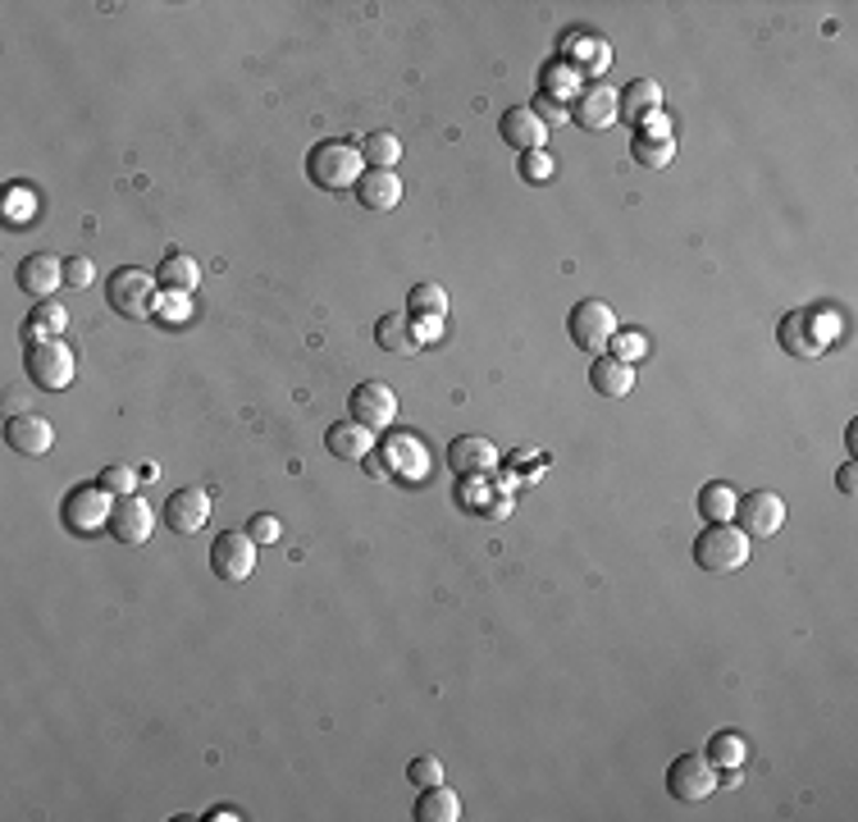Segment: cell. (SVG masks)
<instances>
[{
	"mask_svg": "<svg viewBox=\"0 0 858 822\" xmlns=\"http://www.w3.org/2000/svg\"><path fill=\"white\" fill-rule=\"evenodd\" d=\"M365 174V161L352 142H320L311 146V156H307V178L316 183V188L324 193H348L356 188V178Z\"/></svg>",
	"mask_w": 858,
	"mask_h": 822,
	"instance_id": "cell-1",
	"label": "cell"
},
{
	"mask_svg": "<svg viewBox=\"0 0 858 822\" xmlns=\"http://www.w3.org/2000/svg\"><path fill=\"white\" fill-rule=\"evenodd\" d=\"M694 563L703 572H735L750 563V535L731 521H713V526H703L699 540H694Z\"/></svg>",
	"mask_w": 858,
	"mask_h": 822,
	"instance_id": "cell-2",
	"label": "cell"
},
{
	"mask_svg": "<svg viewBox=\"0 0 858 822\" xmlns=\"http://www.w3.org/2000/svg\"><path fill=\"white\" fill-rule=\"evenodd\" d=\"M23 370H28V380L37 389L60 393V389L73 384V370H79V361H73V348L64 339H46V343H28L23 348Z\"/></svg>",
	"mask_w": 858,
	"mask_h": 822,
	"instance_id": "cell-3",
	"label": "cell"
},
{
	"mask_svg": "<svg viewBox=\"0 0 858 822\" xmlns=\"http://www.w3.org/2000/svg\"><path fill=\"white\" fill-rule=\"evenodd\" d=\"M105 302L124 320H146L156 311V279L146 270H137V266H124V270H115L105 279Z\"/></svg>",
	"mask_w": 858,
	"mask_h": 822,
	"instance_id": "cell-4",
	"label": "cell"
},
{
	"mask_svg": "<svg viewBox=\"0 0 858 822\" xmlns=\"http://www.w3.org/2000/svg\"><path fill=\"white\" fill-rule=\"evenodd\" d=\"M110 494L101 490V484L92 480V484H73V490L64 494V503H60V516H64V526L73 531V535H96L101 526H110Z\"/></svg>",
	"mask_w": 858,
	"mask_h": 822,
	"instance_id": "cell-5",
	"label": "cell"
},
{
	"mask_svg": "<svg viewBox=\"0 0 858 822\" xmlns=\"http://www.w3.org/2000/svg\"><path fill=\"white\" fill-rule=\"evenodd\" d=\"M666 791H671V800H681V804L707 800L717 791V763L707 754H681L676 763L666 768Z\"/></svg>",
	"mask_w": 858,
	"mask_h": 822,
	"instance_id": "cell-6",
	"label": "cell"
},
{
	"mask_svg": "<svg viewBox=\"0 0 858 822\" xmlns=\"http://www.w3.org/2000/svg\"><path fill=\"white\" fill-rule=\"evenodd\" d=\"M567 329H571V343L580 352H608L612 333H617V316L608 302H599V297H585V302H576Z\"/></svg>",
	"mask_w": 858,
	"mask_h": 822,
	"instance_id": "cell-7",
	"label": "cell"
},
{
	"mask_svg": "<svg viewBox=\"0 0 858 822\" xmlns=\"http://www.w3.org/2000/svg\"><path fill=\"white\" fill-rule=\"evenodd\" d=\"M210 572L219 580H229V585L247 580L256 572V540L247 531H224V535H215V544H210Z\"/></svg>",
	"mask_w": 858,
	"mask_h": 822,
	"instance_id": "cell-8",
	"label": "cell"
},
{
	"mask_svg": "<svg viewBox=\"0 0 858 822\" xmlns=\"http://www.w3.org/2000/svg\"><path fill=\"white\" fill-rule=\"evenodd\" d=\"M731 521H740V531L750 540H772L781 531V521H786V503H781L772 490H754V494L735 499V516Z\"/></svg>",
	"mask_w": 858,
	"mask_h": 822,
	"instance_id": "cell-9",
	"label": "cell"
},
{
	"mask_svg": "<svg viewBox=\"0 0 858 822\" xmlns=\"http://www.w3.org/2000/svg\"><path fill=\"white\" fill-rule=\"evenodd\" d=\"M571 120L580 129H589V133H603V129L621 124V101H617V92L608 83H585L576 92V101H571Z\"/></svg>",
	"mask_w": 858,
	"mask_h": 822,
	"instance_id": "cell-10",
	"label": "cell"
},
{
	"mask_svg": "<svg viewBox=\"0 0 858 822\" xmlns=\"http://www.w3.org/2000/svg\"><path fill=\"white\" fill-rule=\"evenodd\" d=\"M348 411H352L356 425H365V430H384V425H393V417H397V393H393L389 384H380V380H365V384L352 389Z\"/></svg>",
	"mask_w": 858,
	"mask_h": 822,
	"instance_id": "cell-11",
	"label": "cell"
},
{
	"mask_svg": "<svg viewBox=\"0 0 858 822\" xmlns=\"http://www.w3.org/2000/svg\"><path fill=\"white\" fill-rule=\"evenodd\" d=\"M110 540H120L124 548H137V544H146L152 540V531H156V516H152V503L146 499H137V494H124L120 503H115V512H110Z\"/></svg>",
	"mask_w": 858,
	"mask_h": 822,
	"instance_id": "cell-12",
	"label": "cell"
},
{
	"mask_svg": "<svg viewBox=\"0 0 858 822\" xmlns=\"http://www.w3.org/2000/svg\"><path fill=\"white\" fill-rule=\"evenodd\" d=\"M210 521V494L201 484H188V490H174L165 503V526L178 535H197Z\"/></svg>",
	"mask_w": 858,
	"mask_h": 822,
	"instance_id": "cell-13",
	"label": "cell"
},
{
	"mask_svg": "<svg viewBox=\"0 0 858 822\" xmlns=\"http://www.w3.org/2000/svg\"><path fill=\"white\" fill-rule=\"evenodd\" d=\"M19 288L28 292V297H37V302H46V297H55L60 292V284H64V260L60 256H51V251H37V256H28L23 266H19Z\"/></svg>",
	"mask_w": 858,
	"mask_h": 822,
	"instance_id": "cell-14",
	"label": "cell"
},
{
	"mask_svg": "<svg viewBox=\"0 0 858 822\" xmlns=\"http://www.w3.org/2000/svg\"><path fill=\"white\" fill-rule=\"evenodd\" d=\"M630 152H635V161L644 169H662L671 161V152H676V142H671V129H666V115L658 110V115H649L640 129H635V142H630Z\"/></svg>",
	"mask_w": 858,
	"mask_h": 822,
	"instance_id": "cell-15",
	"label": "cell"
},
{
	"mask_svg": "<svg viewBox=\"0 0 858 822\" xmlns=\"http://www.w3.org/2000/svg\"><path fill=\"white\" fill-rule=\"evenodd\" d=\"M6 443L23 458H46L51 443H55V430L42 417H32V411H19V417H10V425H6Z\"/></svg>",
	"mask_w": 858,
	"mask_h": 822,
	"instance_id": "cell-16",
	"label": "cell"
},
{
	"mask_svg": "<svg viewBox=\"0 0 858 822\" xmlns=\"http://www.w3.org/2000/svg\"><path fill=\"white\" fill-rule=\"evenodd\" d=\"M498 133H503V142H507V146H516V152L526 156V152H544L548 124H544V120L535 115L530 105H516V110H507V115H503Z\"/></svg>",
	"mask_w": 858,
	"mask_h": 822,
	"instance_id": "cell-17",
	"label": "cell"
},
{
	"mask_svg": "<svg viewBox=\"0 0 858 822\" xmlns=\"http://www.w3.org/2000/svg\"><path fill=\"white\" fill-rule=\"evenodd\" d=\"M370 434H375V430H365V425H356L348 417V421L324 430V448L333 458H343V462H365L370 453H375V439H370Z\"/></svg>",
	"mask_w": 858,
	"mask_h": 822,
	"instance_id": "cell-18",
	"label": "cell"
},
{
	"mask_svg": "<svg viewBox=\"0 0 858 822\" xmlns=\"http://www.w3.org/2000/svg\"><path fill=\"white\" fill-rule=\"evenodd\" d=\"M384 471H389V480L393 475H402V480H421L425 471H430V458H425V448L412 439V434H397V439H389L384 443Z\"/></svg>",
	"mask_w": 858,
	"mask_h": 822,
	"instance_id": "cell-19",
	"label": "cell"
},
{
	"mask_svg": "<svg viewBox=\"0 0 858 822\" xmlns=\"http://www.w3.org/2000/svg\"><path fill=\"white\" fill-rule=\"evenodd\" d=\"M589 384L599 398H626L630 389H635V366L630 361H617L612 352H603L599 361L589 366Z\"/></svg>",
	"mask_w": 858,
	"mask_h": 822,
	"instance_id": "cell-20",
	"label": "cell"
},
{
	"mask_svg": "<svg viewBox=\"0 0 858 822\" xmlns=\"http://www.w3.org/2000/svg\"><path fill=\"white\" fill-rule=\"evenodd\" d=\"M356 202H361L365 210H393V206L402 202V183H397V174H393V169H365V174L356 178Z\"/></svg>",
	"mask_w": 858,
	"mask_h": 822,
	"instance_id": "cell-21",
	"label": "cell"
},
{
	"mask_svg": "<svg viewBox=\"0 0 858 822\" xmlns=\"http://www.w3.org/2000/svg\"><path fill=\"white\" fill-rule=\"evenodd\" d=\"M621 124H644L649 115H658V110H662V88L653 83V79H640V83H630L621 96Z\"/></svg>",
	"mask_w": 858,
	"mask_h": 822,
	"instance_id": "cell-22",
	"label": "cell"
},
{
	"mask_svg": "<svg viewBox=\"0 0 858 822\" xmlns=\"http://www.w3.org/2000/svg\"><path fill=\"white\" fill-rule=\"evenodd\" d=\"M197 279H201V266H197L188 251H169V256L161 260V270H156V284H161L165 292H193Z\"/></svg>",
	"mask_w": 858,
	"mask_h": 822,
	"instance_id": "cell-23",
	"label": "cell"
},
{
	"mask_svg": "<svg viewBox=\"0 0 858 822\" xmlns=\"http://www.w3.org/2000/svg\"><path fill=\"white\" fill-rule=\"evenodd\" d=\"M447 462L457 466V475L494 471V462H498V448H494L489 439H457V443H453V453H447Z\"/></svg>",
	"mask_w": 858,
	"mask_h": 822,
	"instance_id": "cell-24",
	"label": "cell"
},
{
	"mask_svg": "<svg viewBox=\"0 0 858 822\" xmlns=\"http://www.w3.org/2000/svg\"><path fill=\"white\" fill-rule=\"evenodd\" d=\"M375 343L384 348V352H416L421 343H416V329H412V311H393V316H384L380 325H375Z\"/></svg>",
	"mask_w": 858,
	"mask_h": 822,
	"instance_id": "cell-25",
	"label": "cell"
},
{
	"mask_svg": "<svg viewBox=\"0 0 858 822\" xmlns=\"http://www.w3.org/2000/svg\"><path fill=\"white\" fill-rule=\"evenodd\" d=\"M69 325V311L60 302H37V311L23 320V343H46V339H60Z\"/></svg>",
	"mask_w": 858,
	"mask_h": 822,
	"instance_id": "cell-26",
	"label": "cell"
},
{
	"mask_svg": "<svg viewBox=\"0 0 858 822\" xmlns=\"http://www.w3.org/2000/svg\"><path fill=\"white\" fill-rule=\"evenodd\" d=\"M416 818H421V822H457V818H462L457 791H447L443 781H438V787H425L421 800H416Z\"/></svg>",
	"mask_w": 858,
	"mask_h": 822,
	"instance_id": "cell-27",
	"label": "cell"
},
{
	"mask_svg": "<svg viewBox=\"0 0 858 822\" xmlns=\"http://www.w3.org/2000/svg\"><path fill=\"white\" fill-rule=\"evenodd\" d=\"M699 516L713 526V521H731L735 516V490L731 484H722V480H713V484H703L699 490Z\"/></svg>",
	"mask_w": 858,
	"mask_h": 822,
	"instance_id": "cell-28",
	"label": "cell"
},
{
	"mask_svg": "<svg viewBox=\"0 0 858 822\" xmlns=\"http://www.w3.org/2000/svg\"><path fill=\"white\" fill-rule=\"evenodd\" d=\"M361 161L370 165V169H393L397 161H402V142L393 137V133H370V137H361Z\"/></svg>",
	"mask_w": 858,
	"mask_h": 822,
	"instance_id": "cell-29",
	"label": "cell"
},
{
	"mask_svg": "<svg viewBox=\"0 0 858 822\" xmlns=\"http://www.w3.org/2000/svg\"><path fill=\"white\" fill-rule=\"evenodd\" d=\"M781 348L795 352V357H817L827 343L817 339V333L804 329V316H786V320H781Z\"/></svg>",
	"mask_w": 858,
	"mask_h": 822,
	"instance_id": "cell-30",
	"label": "cell"
},
{
	"mask_svg": "<svg viewBox=\"0 0 858 822\" xmlns=\"http://www.w3.org/2000/svg\"><path fill=\"white\" fill-rule=\"evenodd\" d=\"M406 311H412V316H443L447 311L443 284H416L412 292H406Z\"/></svg>",
	"mask_w": 858,
	"mask_h": 822,
	"instance_id": "cell-31",
	"label": "cell"
},
{
	"mask_svg": "<svg viewBox=\"0 0 858 822\" xmlns=\"http://www.w3.org/2000/svg\"><path fill=\"white\" fill-rule=\"evenodd\" d=\"M707 759H713L717 768H722V763H726V768H740V763H744V740L731 736V731H726V736H713V740H707Z\"/></svg>",
	"mask_w": 858,
	"mask_h": 822,
	"instance_id": "cell-32",
	"label": "cell"
},
{
	"mask_svg": "<svg viewBox=\"0 0 858 822\" xmlns=\"http://www.w3.org/2000/svg\"><path fill=\"white\" fill-rule=\"evenodd\" d=\"M608 348H612V357H617V361H635V357H644V352H649V339H644L640 329H617Z\"/></svg>",
	"mask_w": 858,
	"mask_h": 822,
	"instance_id": "cell-33",
	"label": "cell"
},
{
	"mask_svg": "<svg viewBox=\"0 0 858 822\" xmlns=\"http://www.w3.org/2000/svg\"><path fill=\"white\" fill-rule=\"evenodd\" d=\"M567 47H571V60L580 55L589 69H603V64H608V47L599 42V37H571Z\"/></svg>",
	"mask_w": 858,
	"mask_h": 822,
	"instance_id": "cell-34",
	"label": "cell"
},
{
	"mask_svg": "<svg viewBox=\"0 0 858 822\" xmlns=\"http://www.w3.org/2000/svg\"><path fill=\"white\" fill-rule=\"evenodd\" d=\"M552 174H557V165H552L548 152H526V156H520V178H526V183H548Z\"/></svg>",
	"mask_w": 858,
	"mask_h": 822,
	"instance_id": "cell-35",
	"label": "cell"
},
{
	"mask_svg": "<svg viewBox=\"0 0 858 822\" xmlns=\"http://www.w3.org/2000/svg\"><path fill=\"white\" fill-rule=\"evenodd\" d=\"M96 484H101V490H105V494H120V499H124V494H133V484H137V475H133L128 466H105V471L96 475Z\"/></svg>",
	"mask_w": 858,
	"mask_h": 822,
	"instance_id": "cell-36",
	"label": "cell"
},
{
	"mask_svg": "<svg viewBox=\"0 0 858 822\" xmlns=\"http://www.w3.org/2000/svg\"><path fill=\"white\" fill-rule=\"evenodd\" d=\"M406 777H412L421 791H425V787H438V781H443V763H438L434 754H421V759H412V768H406Z\"/></svg>",
	"mask_w": 858,
	"mask_h": 822,
	"instance_id": "cell-37",
	"label": "cell"
},
{
	"mask_svg": "<svg viewBox=\"0 0 858 822\" xmlns=\"http://www.w3.org/2000/svg\"><path fill=\"white\" fill-rule=\"evenodd\" d=\"M92 279H96V266L87 256H69L64 260V284L69 288H92Z\"/></svg>",
	"mask_w": 858,
	"mask_h": 822,
	"instance_id": "cell-38",
	"label": "cell"
},
{
	"mask_svg": "<svg viewBox=\"0 0 858 822\" xmlns=\"http://www.w3.org/2000/svg\"><path fill=\"white\" fill-rule=\"evenodd\" d=\"M530 110H535V115H539L544 124H562V120H571V110H567L562 101H557V96H544V92H539V101H535Z\"/></svg>",
	"mask_w": 858,
	"mask_h": 822,
	"instance_id": "cell-39",
	"label": "cell"
},
{
	"mask_svg": "<svg viewBox=\"0 0 858 822\" xmlns=\"http://www.w3.org/2000/svg\"><path fill=\"white\" fill-rule=\"evenodd\" d=\"M256 544H275L279 540V521L270 516V512H260V516H251V531H247Z\"/></svg>",
	"mask_w": 858,
	"mask_h": 822,
	"instance_id": "cell-40",
	"label": "cell"
},
{
	"mask_svg": "<svg viewBox=\"0 0 858 822\" xmlns=\"http://www.w3.org/2000/svg\"><path fill=\"white\" fill-rule=\"evenodd\" d=\"M412 329H416V343L425 348L443 333V316H412Z\"/></svg>",
	"mask_w": 858,
	"mask_h": 822,
	"instance_id": "cell-41",
	"label": "cell"
},
{
	"mask_svg": "<svg viewBox=\"0 0 858 822\" xmlns=\"http://www.w3.org/2000/svg\"><path fill=\"white\" fill-rule=\"evenodd\" d=\"M161 320H188V292H165L161 297Z\"/></svg>",
	"mask_w": 858,
	"mask_h": 822,
	"instance_id": "cell-42",
	"label": "cell"
},
{
	"mask_svg": "<svg viewBox=\"0 0 858 822\" xmlns=\"http://www.w3.org/2000/svg\"><path fill=\"white\" fill-rule=\"evenodd\" d=\"M836 480H840V494H854V490H858V484H854V462H845Z\"/></svg>",
	"mask_w": 858,
	"mask_h": 822,
	"instance_id": "cell-43",
	"label": "cell"
}]
</instances>
